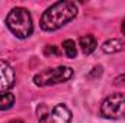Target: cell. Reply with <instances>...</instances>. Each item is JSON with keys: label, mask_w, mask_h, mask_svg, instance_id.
Returning <instances> with one entry per match:
<instances>
[{"label": "cell", "mask_w": 125, "mask_h": 123, "mask_svg": "<svg viewBox=\"0 0 125 123\" xmlns=\"http://www.w3.org/2000/svg\"><path fill=\"white\" fill-rule=\"evenodd\" d=\"M77 12H79V7L74 1H70V0L57 1L50 7H47V10L42 13L39 26L45 32L58 31L77 16Z\"/></svg>", "instance_id": "cell-1"}, {"label": "cell", "mask_w": 125, "mask_h": 123, "mask_svg": "<svg viewBox=\"0 0 125 123\" xmlns=\"http://www.w3.org/2000/svg\"><path fill=\"white\" fill-rule=\"evenodd\" d=\"M79 45H80V49L83 51V54L89 55L97 48V41L93 35H84L79 39Z\"/></svg>", "instance_id": "cell-8"}, {"label": "cell", "mask_w": 125, "mask_h": 123, "mask_svg": "<svg viewBox=\"0 0 125 123\" xmlns=\"http://www.w3.org/2000/svg\"><path fill=\"white\" fill-rule=\"evenodd\" d=\"M15 104V94L13 93H1L0 94V110L4 112V110H9L12 109V106Z\"/></svg>", "instance_id": "cell-9"}, {"label": "cell", "mask_w": 125, "mask_h": 123, "mask_svg": "<svg viewBox=\"0 0 125 123\" xmlns=\"http://www.w3.org/2000/svg\"><path fill=\"white\" fill-rule=\"evenodd\" d=\"M71 112L65 104H57L48 114V123H71Z\"/></svg>", "instance_id": "cell-6"}, {"label": "cell", "mask_w": 125, "mask_h": 123, "mask_svg": "<svg viewBox=\"0 0 125 123\" xmlns=\"http://www.w3.org/2000/svg\"><path fill=\"white\" fill-rule=\"evenodd\" d=\"M9 123H23L22 120H10Z\"/></svg>", "instance_id": "cell-14"}, {"label": "cell", "mask_w": 125, "mask_h": 123, "mask_svg": "<svg viewBox=\"0 0 125 123\" xmlns=\"http://www.w3.org/2000/svg\"><path fill=\"white\" fill-rule=\"evenodd\" d=\"M100 114L105 119L119 120L125 117V93H114L100 104Z\"/></svg>", "instance_id": "cell-4"}, {"label": "cell", "mask_w": 125, "mask_h": 123, "mask_svg": "<svg viewBox=\"0 0 125 123\" xmlns=\"http://www.w3.org/2000/svg\"><path fill=\"white\" fill-rule=\"evenodd\" d=\"M44 52H45V55H48V57H50V55H54V57H55V55H58V54H60L55 45H47Z\"/></svg>", "instance_id": "cell-11"}, {"label": "cell", "mask_w": 125, "mask_h": 123, "mask_svg": "<svg viewBox=\"0 0 125 123\" xmlns=\"http://www.w3.org/2000/svg\"><path fill=\"white\" fill-rule=\"evenodd\" d=\"M114 81H115V86H125V74L119 75V77H116Z\"/></svg>", "instance_id": "cell-12"}, {"label": "cell", "mask_w": 125, "mask_h": 123, "mask_svg": "<svg viewBox=\"0 0 125 123\" xmlns=\"http://www.w3.org/2000/svg\"><path fill=\"white\" fill-rule=\"evenodd\" d=\"M62 51L65 54L67 58L70 60H74L76 55H77V46H76V42L73 39H65L62 42Z\"/></svg>", "instance_id": "cell-10"}, {"label": "cell", "mask_w": 125, "mask_h": 123, "mask_svg": "<svg viewBox=\"0 0 125 123\" xmlns=\"http://www.w3.org/2000/svg\"><path fill=\"white\" fill-rule=\"evenodd\" d=\"M74 75V71L71 67L60 65L54 68H45L41 72H38L33 77V84L38 87H48V86H55L68 81Z\"/></svg>", "instance_id": "cell-3"}, {"label": "cell", "mask_w": 125, "mask_h": 123, "mask_svg": "<svg viewBox=\"0 0 125 123\" xmlns=\"http://www.w3.org/2000/svg\"><path fill=\"white\" fill-rule=\"evenodd\" d=\"M102 51L105 54H116V52H122L125 51V39L119 38H112L103 42L102 45Z\"/></svg>", "instance_id": "cell-7"}, {"label": "cell", "mask_w": 125, "mask_h": 123, "mask_svg": "<svg viewBox=\"0 0 125 123\" xmlns=\"http://www.w3.org/2000/svg\"><path fill=\"white\" fill-rule=\"evenodd\" d=\"M15 80H16V75L12 65L9 62L0 60V94L12 88L15 84Z\"/></svg>", "instance_id": "cell-5"}, {"label": "cell", "mask_w": 125, "mask_h": 123, "mask_svg": "<svg viewBox=\"0 0 125 123\" xmlns=\"http://www.w3.org/2000/svg\"><path fill=\"white\" fill-rule=\"evenodd\" d=\"M121 31H122V33L125 35V20H124V23H122V26H121Z\"/></svg>", "instance_id": "cell-13"}, {"label": "cell", "mask_w": 125, "mask_h": 123, "mask_svg": "<svg viewBox=\"0 0 125 123\" xmlns=\"http://www.w3.org/2000/svg\"><path fill=\"white\" fill-rule=\"evenodd\" d=\"M6 26L16 38L26 39L33 32L31 13L25 7H15L6 16Z\"/></svg>", "instance_id": "cell-2"}]
</instances>
